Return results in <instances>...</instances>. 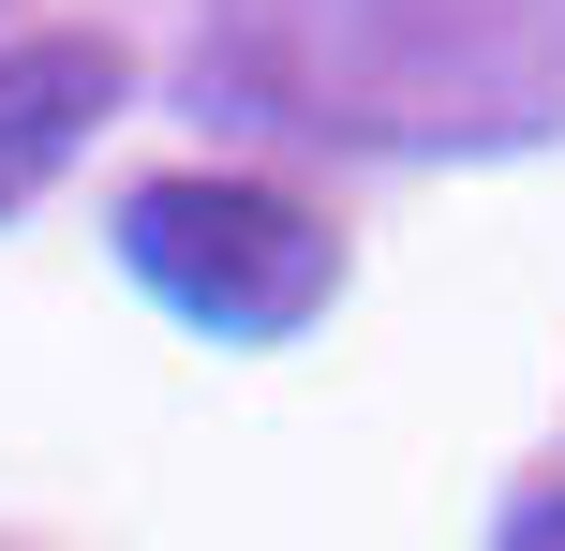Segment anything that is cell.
<instances>
[{"label": "cell", "instance_id": "cell-1", "mask_svg": "<svg viewBox=\"0 0 565 551\" xmlns=\"http://www.w3.org/2000/svg\"><path fill=\"white\" fill-rule=\"evenodd\" d=\"M194 105L328 149H536L565 135V0H209Z\"/></svg>", "mask_w": 565, "mask_h": 551}, {"label": "cell", "instance_id": "cell-2", "mask_svg": "<svg viewBox=\"0 0 565 551\" xmlns=\"http://www.w3.org/2000/svg\"><path fill=\"white\" fill-rule=\"evenodd\" d=\"M119 268L209 343H282L342 298L328 209L268 194V179H135L119 194Z\"/></svg>", "mask_w": 565, "mask_h": 551}, {"label": "cell", "instance_id": "cell-3", "mask_svg": "<svg viewBox=\"0 0 565 551\" xmlns=\"http://www.w3.org/2000/svg\"><path fill=\"white\" fill-rule=\"evenodd\" d=\"M105 105H119V45L105 30H30V45H0V209L45 194V179L105 135Z\"/></svg>", "mask_w": 565, "mask_h": 551}, {"label": "cell", "instance_id": "cell-4", "mask_svg": "<svg viewBox=\"0 0 565 551\" xmlns=\"http://www.w3.org/2000/svg\"><path fill=\"white\" fill-rule=\"evenodd\" d=\"M491 551H565V492H536V507H521V522L491 537Z\"/></svg>", "mask_w": 565, "mask_h": 551}]
</instances>
